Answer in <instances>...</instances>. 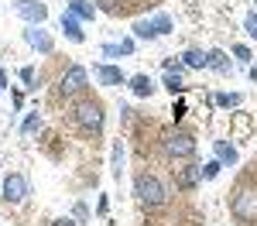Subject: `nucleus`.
Wrapping results in <instances>:
<instances>
[{"label":"nucleus","mask_w":257,"mask_h":226,"mask_svg":"<svg viewBox=\"0 0 257 226\" xmlns=\"http://www.w3.org/2000/svg\"><path fill=\"white\" fill-rule=\"evenodd\" d=\"M134 192H138V199L144 205H165L168 202V188H165L161 178H155V175H138Z\"/></svg>","instance_id":"obj_1"},{"label":"nucleus","mask_w":257,"mask_h":226,"mask_svg":"<svg viewBox=\"0 0 257 226\" xmlns=\"http://www.w3.org/2000/svg\"><path fill=\"white\" fill-rule=\"evenodd\" d=\"M161 147H165L168 158H192L196 154V141L185 130H165L161 134Z\"/></svg>","instance_id":"obj_2"},{"label":"nucleus","mask_w":257,"mask_h":226,"mask_svg":"<svg viewBox=\"0 0 257 226\" xmlns=\"http://www.w3.org/2000/svg\"><path fill=\"white\" fill-rule=\"evenodd\" d=\"M175 24H172V18L168 14H155V18H148V21H138L134 24V35L144 41H151V38H161V35H168Z\"/></svg>","instance_id":"obj_3"},{"label":"nucleus","mask_w":257,"mask_h":226,"mask_svg":"<svg viewBox=\"0 0 257 226\" xmlns=\"http://www.w3.org/2000/svg\"><path fill=\"white\" fill-rule=\"evenodd\" d=\"M233 216L237 219H243V223H250V219H257V192L254 188H240L237 195H233Z\"/></svg>","instance_id":"obj_4"},{"label":"nucleus","mask_w":257,"mask_h":226,"mask_svg":"<svg viewBox=\"0 0 257 226\" xmlns=\"http://www.w3.org/2000/svg\"><path fill=\"white\" fill-rule=\"evenodd\" d=\"M72 113H76V123L79 127H86V130H103V110H99V103L82 100Z\"/></svg>","instance_id":"obj_5"},{"label":"nucleus","mask_w":257,"mask_h":226,"mask_svg":"<svg viewBox=\"0 0 257 226\" xmlns=\"http://www.w3.org/2000/svg\"><path fill=\"white\" fill-rule=\"evenodd\" d=\"M86 82H89V72H86L82 65H69V69L62 72V93H65V96L82 93V89H86Z\"/></svg>","instance_id":"obj_6"},{"label":"nucleus","mask_w":257,"mask_h":226,"mask_svg":"<svg viewBox=\"0 0 257 226\" xmlns=\"http://www.w3.org/2000/svg\"><path fill=\"white\" fill-rule=\"evenodd\" d=\"M0 192H4L7 202H24V199H28V182H24V175H7L4 185H0Z\"/></svg>","instance_id":"obj_7"},{"label":"nucleus","mask_w":257,"mask_h":226,"mask_svg":"<svg viewBox=\"0 0 257 226\" xmlns=\"http://www.w3.org/2000/svg\"><path fill=\"white\" fill-rule=\"evenodd\" d=\"M14 11H18V18L31 21V24H41V21L48 18V7L41 0H21V4H14Z\"/></svg>","instance_id":"obj_8"},{"label":"nucleus","mask_w":257,"mask_h":226,"mask_svg":"<svg viewBox=\"0 0 257 226\" xmlns=\"http://www.w3.org/2000/svg\"><path fill=\"white\" fill-rule=\"evenodd\" d=\"M24 38H28V45H31V48H38L41 55H52V38H48L41 28H35V24H31V28L24 31Z\"/></svg>","instance_id":"obj_9"},{"label":"nucleus","mask_w":257,"mask_h":226,"mask_svg":"<svg viewBox=\"0 0 257 226\" xmlns=\"http://www.w3.org/2000/svg\"><path fill=\"white\" fill-rule=\"evenodd\" d=\"M96 79L103 82V86H123V82H127L117 65H96Z\"/></svg>","instance_id":"obj_10"},{"label":"nucleus","mask_w":257,"mask_h":226,"mask_svg":"<svg viewBox=\"0 0 257 226\" xmlns=\"http://www.w3.org/2000/svg\"><path fill=\"white\" fill-rule=\"evenodd\" d=\"M199 182H202V168L199 164H185L178 171V188H196Z\"/></svg>","instance_id":"obj_11"},{"label":"nucleus","mask_w":257,"mask_h":226,"mask_svg":"<svg viewBox=\"0 0 257 226\" xmlns=\"http://www.w3.org/2000/svg\"><path fill=\"white\" fill-rule=\"evenodd\" d=\"M62 31H65V38L69 41H82L86 35H82L79 21H76V14H62Z\"/></svg>","instance_id":"obj_12"},{"label":"nucleus","mask_w":257,"mask_h":226,"mask_svg":"<svg viewBox=\"0 0 257 226\" xmlns=\"http://www.w3.org/2000/svg\"><path fill=\"white\" fill-rule=\"evenodd\" d=\"M131 93H134V96H151V93H155L151 76H134V79H131Z\"/></svg>","instance_id":"obj_13"},{"label":"nucleus","mask_w":257,"mask_h":226,"mask_svg":"<svg viewBox=\"0 0 257 226\" xmlns=\"http://www.w3.org/2000/svg\"><path fill=\"white\" fill-rule=\"evenodd\" d=\"M206 65H209V69H216V72H230V59H226L219 48L206 52Z\"/></svg>","instance_id":"obj_14"},{"label":"nucleus","mask_w":257,"mask_h":226,"mask_svg":"<svg viewBox=\"0 0 257 226\" xmlns=\"http://www.w3.org/2000/svg\"><path fill=\"white\" fill-rule=\"evenodd\" d=\"M69 14H76V18H93L96 11H93V4H86V0H69Z\"/></svg>","instance_id":"obj_15"},{"label":"nucleus","mask_w":257,"mask_h":226,"mask_svg":"<svg viewBox=\"0 0 257 226\" xmlns=\"http://www.w3.org/2000/svg\"><path fill=\"white\" fill-rule=\"evenodd\" d=\"M182 59H185V65H189V69H206V55H202L199 48H189Z\"/></svg>","instance_id":"obj_16"},{"label":"nucleus","mask_w":257,"mask_h":226,"mask_svg":"<svg viewBox=\"0 0 257 226\" xmlns=\"http://www.w3.org/2000/svg\"><path fill=\"white\" fill-rule=\"evenodd\" d=\"M216 158H219V161H226V164H233V161H237V147L216 141Z\"/></svg>","instance_id":"obj_17"},{"label":"nucleus","mask_w":257,"mask_h":226,"mask_svg":"<svg viewBox=\"0 0 257 226\" xmlns=\"http://www.w3.org/2000/svg\"><path fill=\"white\" fill-rule=\"evenodd\" d=\"M165 89L182 93V89H185V86H182V76H178V72H165Z\"/></svg>","instance_id":"obj_18"},{"label":"nucleus","mask_w":257,"mask_h":226,"mask_svg":"<svg viewBox=\"0 0 257 226\" xmlns=\"http://www.w3.org/2000/svg\"><path fill=\"white\" fill-rule=\"evenodd\" d=\"M216 103H219V106H226V110H230V106H240V93H219Z\"/></svg>","instance_id":"obj_19"},{"label":"nucleus","mask_w":257,"mask_h":226,"mask_svg":"<svg viewBox=\"0 0 257 226\" xmlns=\"http://www.w3.org/2000/svg\"><path fill=\"white\" fill-rule=\"evenodd\" d=\"M38 127H41V117H38V113H31V117L24 120V134H35Z\"/></svg>","instance_id":"obj_20"},{"label":"nucleus","mask_w":257,"mask_h":226,"mask_svg":"<svg viewBox=\"0 0 257 226\" xmlns=\"http://www.w3.org/2000/svg\"><path fill=\"white\" fill-rule=\"evenodd\" d=\"M243 28H247V35L257 41V14H247V21H243Z\"/></svg>","instance_id":"obj_21"},{"label":"nucleus","mask_w":257,"mask_h":226,"mask_svg":"<svg viewBox=\"0 0 257 226\" xmlns=\"http://www.w3.org/2000/svg\"><path fill=\"white\" fill-rule=\"evenodd\" d=\"M120 164H123V147L113 144V175H120Z\"/></svg>","instance_id":"obj_22"},{"label":"nucleus","mask_w":257,"mask_h":226,"mask_svg":"<svg viewBox=\"0 0 257 226\" xmlns=\"http://www.w3.org/2000/svg\"><path fill=\"white\" fill-rule=\"evenodd\" d=\"M216 175H219V161L202 164V178H216Z\"/></svg>","instance_id":"obj_23"},{"label":"nucleus","mask_w":257,"mask_h":226,"mask_svg":"<svg viewBox=\"0 0 257 226\" xmlns=\"http://www.w3.org/2000/svg\"><path fill=\"white\" fill-rule=\"evenodd\" d=\"M233 55H237L240 62H250V48H247V45H237V48H233Z\"/></svg>","instance_id":"obj_24"},{"label":"nucleus","mask_w":257,"mask_h":226,"mask_svg":"<svg viewBox=\"0 0 257 226\" xmlns=\"http://www.w3.org/2000/svg\"><path fill=\"white\" fill-rule=\"evenodd\" d=\"M93 4H99L103 11H117V7H120V0H93Z\"/></svg>","instance_id":"obj_25"},{"label":"nucleus","mask_w":257,"mask_h":226,"mask_svg":"<svg viewBox=\"0 0 257 226\" xmlns=\"http://www.w3.org/2000/svg\"><path fill=\"white\" fill-rule=\"evenodd\" d=\"M21 79H24V82H35V69H21Z\"/></svg>","instance_id":"obj_26"},{"label":"nucleus","mask_w":257,"mask_h":226,"mask_svg":"<svg viewBox=\"0 0 257 226\" xmlns=\"http://www.w3.org/2000/svg\"><path fill=\"white\" fill-rule=\"evenodd\" d=\"M52 226H72V219H55Z\"/></svg>","instance_id":"obj_27"},{"label":"nucleus","mask_w":257,"mask_h":226,"mask_svg":"<svg viewBox=\"0 0 257 226\" xmlns=\"http://www.w3.org/2000/svg\"><path fill=\"white\" fill-rule=\"evenodd\" d=\"M250 79H254V82H257V69H250Z\"/></svg>","instance_id":"obj_28"},{"label":"nucleus","mask_w":257,"mask_h":226,"mask_svg":"<svg viewBox=\"0 0 257 226\" xmlns=\"http://www.w3.org/2000/svg\"><path fill=\"white\" fill-rule=\"evenodd\" d=\"M0 185H4V182H0Z\"/></svg>","instance_id":"obj_29"},{"label":"nucleus","mask_w":257,"mask_h":226,"mask_svg":"<svg viewBox=\"0 0 257 226\" xmlns=\"http://www.w3.org/2000/svg\"><path fill=\"white\" fill-rule=\"evenodd\" d=\"M254 4H257V0H254Z\"/></svg>","instance_id":"obj_30"}]
</instances>
